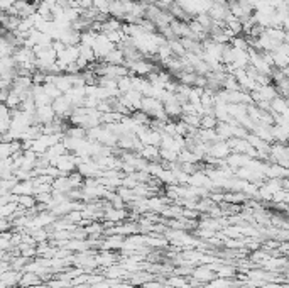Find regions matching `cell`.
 <instances>
[{
  "mask_svg": "<svg viewBox=\"0 0 289 288\" xmlns=\"http://www.w3.org/2000/svg\"><path fill=\"white\" fill-rule=\"evenodd\" d=\"M127 68L130 70V75L132 77H145L147 78L150 73L157 72V66L156 63H152L150 60H139V61H127L125 63Z\"/></svg>",
  "mask_w": 289,
  "mask_h": 288,
  "instance_id": "6da1fadb",
  "label": "cell"
},
{
  "mask_svg": "<svg viewBox=\"0 0 289 288\" xmlns=\"http://www.w3.org/2000/svg\"><path fill=\"white\" fill-rule=\"evenodd\" d=\"M230 155H232V149L227 141H215V143L210 144V151H208L210 158H215V160H227Z\"/></svg>",
  "mask_w": 289,
  "mask_h": 288,
  "instance_id": "7a4b0ae2",
  "label": "cell"
},
{
  "mask_svg": "<svg viewBox=\"0 0 289 288\" xmlns=\"http://www.w3.org/2000/svg\"><path fill=\"white\" fill-rule=\"evenodd\" d=\"M56 112H54L53 105H41V107L36 109V124H51V122L56 121Z\"/></svg>",
  "mask_w": 289,
  "mask_h": 288,
  "instance_id": "3957f363",
  "label": "cell"
},
{
  "mask_svg": "<svg viewBox=\"0 0 289 288\" xmlns=\"http://www.w3.org/2000/svg\"><path fill=\"white\" fill-rule=\"evenodd\" d=\"M139 155L147 160L149 163H156V161H161V148L159 146H150V144H144L141 148Z\"/></svg>",
  "mask_w": 289,
  "mask_h": 288,
  "instance_id": "277c9868",
  "label": "cell"
},
{
  "mask_svg": "<svg viewBox=\"0 0 289 288\" xmlns=\"http://www.w3.org/2000/svg\"><path fill=\"white\" fill-rule=\"evenodd\" d=\"M230 14V9H228V3H212L208 10V15L213 19V21H225V17Z\"/></svg>",
  "mask_w": 289,
  "mask_h": 288,
  "instance_id": "5b68a950",
  "label": "cell"
},
{
  "mask_svg": "<svg viewBox=\"0 0 289 288\" xmlns=\"http://www.w3.org/2000/svg\"><path fill=\"white\" fill-rule=\"evenodd\" d=\"M0 112H2V117H0V121H2V124H0V132H7L10 129V124H12V110L7 107L5 104L0 105Z\"/></svg>",
  "mask_w": 289,
  "mask_h": 288,
  "instance_id": "8992f818",
  "label": "cell"
},
{
  "mask_svg": "<svg viewBox=\"0 0 289 288\" xmlns=\"http://www.w3.org/2000/svg\"><path fill=\"white\" fill-rule=\"evenodd\" d=\"M104 61L108 63V65H125V61H127V60H125L124 51H122L120 48H117V49H113Z\"/></svg>",
  "mask_w": 289,
  "mask_h": 288,
  "instance_id": "52a82bcc",
  "label": "cell"
},
{
  "mask_svg": "<svg viewBox=\"0 0 289 288\" xmlns=\"http://www.w3.org/2000/svg\"><path fill=\"white\" fill-rule=\"evenodd\" d=\"M181 121H183L188 127L201 129V116H198V114H183Z\"/></svg>",
  "mask_w": 289,
  "mask_h": 288,
  "instance_id": "ba28073f",
  "label": "cell"
},
{
  "mask_svg": "<svg viewBox=\"0 0 289 288\" xmlns=\"http://www.w3.org/2000/svg\"><path fill=\"white\" fill-rule=\"evenodd\" d=\"M97 38H98V33H95L93 29H88V31H85V33H81V42L80 44L93 48L95 42H97Z\"/></svg>",
  "mask_w": 289,
  "mask_h": 288,
  "instance_id": "9c48e42d",
  "label": "cell"
},
{
  "mask_svg": "<svg viewBox=\"0 0 289 288\" xmlns=\"http://www.w3.org/2000/svg\"><path fill=\"white\" fill-rule=\"evenodd\" d=\"M110 7H112V0H93V9L98 14L110 15Z\"/></svg>",
  "mask_w": 289,
  "mask_h": 288,
  "instance_id": "30bf717a",
  "label": "cell"
},
{
  "mask_svg": "<svg viewBox=\"0 0 289 288\" xmlns=\"http://www.w3.org/2000/svg\"><path fill=\"white\" fill-rule=\"evenodd\" d=\"M3 104L7 105L10 110H17V109H21V104H22V98L17 95L15 92H12L10 90V93H9V97H7V100L3 102Z\"/></svg>",
  "mask_w": 289,
  "mask_h": 288,
  "instance_id": "8fae6325",
  "label": "cell"
},
{
  "mask_svg": "<svg viewBox=\"0 0 289 288\" xmlns=\"http://www.w3.org/2000/svg\"><path fill=\"white\" fill-rule=\"evenodd\" d=\"M118 82V90H120V93L124 95V93L130 92V90H134V82H132V75H129V77H124L120 78Z\"/></svg>",
  "mask_w": 289,
  "mask_h": 288,
  "instance_id": "7c38bea8",
  "label": "cell"
},
{
  "mask_svg": "<svg viewBox=\"0 0 289 288\" xmlns=\"http://www.w3.org/2000/svg\"><path fill=\"white\" fill-rule=\"evenodd\" d=\"M217 125H218V119L215 117V114L201 117V129H217Z\"/></svg>",
  "mask_w": 289,
  "mask_h": 288,
  "instance_id": "4fadbf2b",
  "label": "cell"
},
{
  "mask_svg": "<svg viewBox=\"0 0 289 288\" xmlns=\"http://www.w3.org/2000/svg\"><path fill=\"white\" fill-rule=\"evenodd\" d=\"M44 92H46L51 98H53V100H56V98H59V97L63 95V92H61V90H59L54 83H44Z\"/></svg>",
  "mask_w": 289,
  "mask_h": 288,
  "instance_id": "5bb4252c",
  "label": "cell"
},
{
  "mask_svg": "<svg viewBox=\"0 0 289 288\" xmlns=\"http://www.w3.org/2000/svg\"><path fill=\"white\" fill-rule=\"evenodd\" d=\"M17 0H0V9H2V14H7L12 7L15 5Z\"/></svg>",
  "mask_w": 289,
  "mask_h": 288,
  "instance_id": "9a60e30c",
  "label": "cell"
},
{
  "mask_svg": "<svg viewBox=\"0 0 289 288\" xmlns=\"http://www.w3.org/2000/svg\"><path fill=\"white\" fill-rule=\"evenodd\" d=\"M174 2H176V0H156V2H154V3H156V5L159 7V9H162V10H168L169 7H171Z\"/></svg>",
  "mask_w": 289,
  "mask_h": 288,
  "instance_id": "2e32d148",
  "label": "cell"
},
{
  "mask_svg": "<svg viewBox=\"0 0 289 288\" xmlns=\"http://www.w3.org/2000/svg\"><path fill=\"white\" fill-rule=\"evenodd\" d=\"M144 2H147V3H154L156 0H144Z\"/></svg>",
  "mask_w": 289,
  "mask_h": 288,
  "instance_id": "e0dca14e",
  "label": "cell"
}]
</instances>
